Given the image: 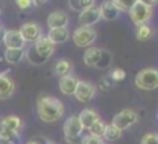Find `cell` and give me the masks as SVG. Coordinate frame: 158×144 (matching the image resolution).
<instances>
[{
  "mask_svg": "<svg viewBox=\"0 0 158 144\" xmlns=\"http://www.w3.org/2000/svg\"><path fill=\"white\" fill-rule=\"evenodd\" d=\"M2 42L6 46V49H24V46H25V40L22 39L18 29L4 31Z\"/></svg>",
  "mask_w": 158,
  "mask_h": 144,
  "instance_id": "obj_10",
  "label": "cell"
},
{
  "mask_svg": "<svg viewBox=\"0 0 158 144\" xmlns=\"http://www.w3.org/2000/svg\"><path fill=\"white\" fill-rule=\"evenodd\" d=\"M74 96L79 103H83V104L90 103L96 96L94 84H92L90 82H86V80H78V84H77V89H75Z\"/></svg>",
  "mask_w": 158,
  "mask_h": 144,
  "instance_id": "obj_9",
  "label": "cell"
},
{
  "mask_svg": "<svg viewBox=\"0 0 158 144\" xmlns=\"http://www.w3.org/2000/svg\"><path fill=\"white\" fill-rule=\"evenodd\" d=\"M97 39V32L93 28L79 27L72 33V40L78 47H89Z\"/></svg>",
  "mask_w": 158,
  "mask_h": 144,
  "instance_id": "obj_6",
  "label": "cell"
},
{
  "mask_svg": "<svg viewBox=\"0 0 158 144\" xmlns=\"http://www.w3.org/2000/svg\"><path fill=\"white\" fill-rule=\"evenodd\" d=\"M154 35V31H153V27L148 24H143V25H139L136 29V38L139 40L144 42V40H148L151 39Z\"/></svg>",
  "mask_w": 158,
  "mask_h": 144,
  "instance_id": "obj_22",
  "label": "cell"
},
{
  "mask_svg": "<svg viewBox=\"0 0 158 144\" xmlns=\"http://www.w3.org/2000/svg\"><path fill=\"white\" fill-rule=\"evenodd\" d=\"M77 84H78V78L74 75H67L64 78H61L60 82H58L60 92L65 96H74Z\"/></svg>",
  "mask_w": 158,
  "mask_h": 144,
  "instance_id": "obj_13",
  "label": "cell"
},
{
  "mask_svg": "<svg viewBox=\"0 0 158 144\" xmlns=\"http://www.w3.org/2000/svg\"><path fill=\"white\" fill-rule=\"evenodd\" d=\"M71 71H72V63H69L68 60H60L54 65V73L57 76H60V78L71 75Z\"/></svg>",
  "mask_w": 158,
  "mask_h": 144,
  "instance_id": "obj_21",
  "label": "cell"
},
{
  "mask_svg": "<svg viewBox=\"0 0 158 144\" xmlns=\"http://www.w3.org/2000/svg\"><path fill=\"white\" fill-rule=\"evenodd\" d=\"M110 78H111L112 82H121V80H123V79L126 78V72L123 71V69H121V68H117V69L112 71V73L110 75Z\"/></svg>",
  "mask_w": 158,
  "mask_h": 144,
  "instance_id": "obj_28",
  "label": "cell"
},
{
  "mask_svg": "<svg viewBox=\"0 0 158 144\" xmlns=\"http://www.w3.org/2000/svg\"><path fill=\"white\" fill-rule=\"evenodd\" d=\"M112 3L118 8V11H129L133 4V2H123V0H114Z\"/></svg>",
  "mask_w": 158,
  "mask_h": 144,
  "instance_id": "obj_27",
  "label": "cell"
},
{
  "mask_svg": "<svg viewBox=\"0 0 158 144\" xmlns=\"http://www.w3.org/2000/svg\"><path fill=\"white\" fill-rule=\"evenodd\" d=\"M69 7H71V10L74 11H83L86 7H89V6L94 4V2H92V0H71V2H68Z\"/></svg>",
  "mask_w": 158,
  "mask_h": 144,
  "instance_id": "obj_25",
  "label": "cell"
},
{
  "mask_svg": "<svg viewBox=\"0 0 158 144\" xmlns=\"http://www.w3.org/2000/svg\"><path fill=\"white\" fill-rule=\"evenodd\" d=\"M25 57L24 49H6L4 51V60L8 64H18Z\"/></svg>",
  "mask_w": 158,
  "mask_h": 144,
  "instance_id": "obj_20",
  "label": "cell"
},
{
  "mask_svg": "<svg viewBox=\"0 0 158 144\" xmlns=\"http://www.w3.org/2000/svg\"><path fill=\"white\" fill-rule=\"evenodd\" d=\"M3 35H4V29H3L2 25H0V42H2V39H3Z\"/></svg>",
  "mask_w": 158,
  "mask_h": 144,
  "instance_id": "obj_33",
  "label": "cell"
},
{
  "mask_svg": "<svg viewBox=\"0 0 158 144\" xmlns=\"http://www.w3.org/2000/svg\"><path fill=\"white\" fill-rule=\"evenodd\" d=\"M69 22V17L65 11H53L47 17V27L50 29H57V28H67Z\"/></svg>",
  "mask_w": 158,
  "mask_h": 144,
  "instance_id": "obj_12",
  "label": "cell"
},
{
  "mask_svg": "<svg viewBox=\"0 0 158 144\" xmlns=\"http://www.w3.org/2000/svg\"><path fill=\"white\" fill-rule=\"evenodd\" d=\"M110 64H111V54H110L108 51H106V50H101V57L96 67L100 69H106Z\"/></svg>",
  "mask_w": 158,
  "mask_h": 144,
  "instance_id": "obj_26",
  "label": "cell"
},
{
  "mask_svg": "<svg viewBox=\"0 0 158 144\" xmlns=\"http://www.w3.org/2000/svg\"><path fill=\"white\" fill-rule=\"evenodd\" d=\"M46 144H56V143H53V142H47Z\"/></svg>",
  "mask_w": 158,
  "mask_h": 144,
  "instance_id": "obj_35",
  "label": "cell"
},
{
  "mask_svg": "<svg viewBox=\"0 0 158 144\" xmlns=\"http://www.w3.org/2000/svg\"><path fill=\"white\" fill-rule=\"evenodd\" d=\"M18 31H19V33H21L22 39L25 40V43H27V42L35 43L42 36V28L39 27L36 22H27V24L21 25V28H19Z\"/></svg>",
  "mask_w": 158,
  "mask_h": 144,
  "instance_id": "obj_11",
  "label": "cell"
},
{
  "mask_svg": "<svg viewBox=\"0 0 158 144\" xmlns=\"http://www.w3.org/2000/svg\"><path fill=\"white\" fill-rule=\"evenodd\" d=\"M15 83L10 76L0 75V100H7L14 94Z\"/></svg>",
  "mask_w": 158,
  "mask_h": 144,
  "instance_id": "obj_14",
  "label": "cell"
},
{
  "mask_svg": "<svg viewBox=\"0 0 158 144\" xmlns=\"http://www.w3.org/2000/svg\"><path fill=\"white\" fill-rule=\"evenodd\" d=\"M121 136H122V132L119 130L118 128H115L114 125H107L106 126V132H104V139L108 140V142H115V140L121 139Z\"/></svg>",
  "mask_w": 158,
  "mask_h": 144,
  "instance_id": "obj_24",
  "label": "cell"
},
{
  "mask_svg": "<svg viewBox=\"0 0 158 144\" xmlns=\"http://www.w3.org/2000/svg\"><path fill=\"white\" fill-rule=\"evenodd\" d=\"M140 144H158V136L157 133H147L143 136Z\"/></svg>",
  "mask_w": 158,
  "mask_h": 144,
  "instance_id": "obj_29",
  "label": "cell"
},
{
  "mask_svg": "<svg viewBox=\"0 0 158 144\" xmlns=\"http://www.w3.org/2000/svg\"><path fill=\"white\" fill-rule=\"evenodd\" d=\"M78 21L79 25L85 28H92L94 24H97L100 21V8H98V6H96L94 3V4L86 7L83 11H81Z\"/></svg>",
  "mask_w": 158,
  "mask_h": 144,
  "instance_id": "obj_8",
  "label": "cell"
},
{
  "mask_svg": "<svg viewBox=\"0 0 158 144\" xmlns=\"http://www.w3.org/2000/svg\"><path fill=\"white\" fill-rule=\"evenodd\" d=\"M47 38L53 44H63L69 39V32L67 28H57V29H50L47 33Z\"/></svg>",
  "mask_w": 158,
  "mask_h": 144,
  "instance_id": "obj_18",
  "label": "cell"
},
{
  "mask_svg": "<svg viewBox=\"0 0 158 144\" xmlns=\"http://www.w3.org/2000/svg\"><path fill=\"white\" fill-rule=\"evenodd\" d=\"M106 126H107V123L104 122V121L98 119V121H96V122L93 123L89 129H87V130H89L90 136H94V137L101 139V137L104 136V132H106Z\"/></svg>",
  "mask_w": 158,
  "mask_h": 144,
  "instance_id": "obj_23",
  "label": "cell"
},
{
  "mask_svg": "<svg viewBox=\"0 0 158 144\" xmlns=\"http://www.w3.org/2000/svg\"><path fill=\"white\" fill-rule=\"evenodd\" d=\"M136 122H137V114L133 111V109L126 108V109H122L121 112H118V114L115 115L112 122H111V125H114L115 128H118L121 132H122V130H125V129L133 126Z\"/></svg>",
  "mask_w": 158,
  "mask_h": 144,
  "instance_id": "obj_7",
  "label": "cell"
},
{
  "mask_svg": "<svg viewBox=\"0 0 158 144\" xmlns=\"http://www.w3.org/2000/svg\"><path fill=\"white\" fill-rule=\"evenodd\" d=\"M128 13L131 15L132 22L139 27V25L147 24L151 19V17H153V7L148 6L143 0H136V2H133V4H132L131 10Z\"/></svg>",
  "mask_w": 158,
  "mask_h": 144,
  "instance_id": "obj_3",
  "label": "cell"
},
{
  "mask_svg": "<svg viewBox=\"0 0 158 144\" xmlns=\"http://www.w3.org/2000/svg\"><path fill=\"white\" fill-rule=\"evenodd\" d=\"M27 144H39V143L36 142V140H31V142H28Z\"/></svg>",
  "mask_w": 158,
  "mask_h": 144,
  "instance_id": "obj_34",
  "label": "cell"
},
{
  "mask_svg": "<svg viewBox=\"0 0 158 144\" xmlns=\"http://www.w3.org/2000/svg\"><path fill=\"white\" fill-rule=\"evenodd\" d=\"M100 87L103 90H110L112 87V80L110 76H107V78H103L100 80Z\"/></svg>",
  "mask_w": 158,
  "mask_h": 144,
  "instance_id": "obj_32",
  "label": "cell"
},
{
  "mask_svg": "<svg viewBox=\"0 0 158 144\" xmlns=\"http://www.w3.org/2000/svg\"><path fill=\"white\" fill-rule=\"evenodd\" d=\"M101 57V49L98 47H90L83 54V63L87 67H96Z\"/></svg>",
  "mask_w": 158,
  "mask_h": 144,
  "instance_id": "obj_19",
  "label": "cell"
},
{
  "mask_svg": "<svg viewBox=\"0 0 158 144\" xmlns=\"http://www.w3.org/2000/svg\"><path fill=\"white\" fill-rule=\"evenodd\" d=\"M15 4L18 6V8H21V10H29L33 6H38V3L31 2V0H17Z\"/></svg>",
  "mask_w": 158,
  "mask_h": 144,
  "instance_id": "obj_30",
  "label": "cell"
},
{
  "mask_svg": "<svg viewBox=\"0 0 158 144\" xmlns=\"http://www.w3.org/2000/svg\"><path fill=\"white\" fill-rule=\"evenodd\" d=\"M54 53V44L49 40L47 36L42 35L33 46L25 53V57L32 64H43L47 58H50Z\"/></svg>",
  "mask_w": 158,
  "mask_h": 144,
  "instance_id": "obj_2",
  "label": "cell"
},
{
  "mask_svg": "<svg viewBox=\"0 0 158 144\" xmlns=\"http://www.w3.org/2000/svg\"><path fill=\"white\" fill-rule=\"evenodd\" d=\"M98 8H100V18L106 21H114L119 15V11L112 2H104L101 6H98Z\"/></svg>",
  "mask_w": 158,
  "mask_h": 144,
  "instance_id": "obj_17",
  "label": "cell"
},
{
  "mask_svg": "<svg viewBox=\"0 0 158 144\" xmlns=\"http://www.w3.org/2000/svg\"><path fill=\"white\" fill-rule=\"evenodd\" d=\"M78 119H79V122H81L82 128H83V130H85V129H89L96 121L100 119V117H98V114L94 111V109L85 108V109H82L81 114L78 115Z\"/></svg>",
  "mask_w": 158,
  "mask_h": 144,
  "instance_id": "obj_16",
  "label": "cell"
},
{
  "mask_svg": "<svg viewBox=\"0 0 158 144\" xmlns=\"http://www.w3.org/2000/svg\"><path fill=\"white\" fill-rule=\"evenodd\" d=\"M38 115L43 122L54 123L64 115V105L61 100L53 96H40L38 98Z\"/></svg>",
  "mask_w": 158,
  "mask_h": 144,
  "instance_id": "obj_1",
  "label": "cell"
},
{
  "mask_svg": "<svg viewBox=\"0 0 158 144\" xmlns=\"http://www.w3.org/2000/svg\"><path fill=\"white\" fill-rule=\"evenodd\" d=\"M0 128L8 132H14V133H19L22 128V119L17 115H8V117L3 118L0 121Z\"/></svg>",
  "mask_w": 158,
  "mask_h": 144,
  "instance_id": "obj_15",
  "label": "cell"
},
{
  "mask_svg": "<svg viewBox=\"0 0 158 144\" xmlns=\"http://www.w3.org/2000/svg\"><path fill=\"white\" fill-rule=\"evenodd\" d=\"M135 83L139 89L151 92L158 87V71L156 68H144L142 69L135 78Z\"/></svg>",
  "mask_w": 158,
  "mask_h": 144,
  "instance_id": "obj_4",
  "label": "cell"
},
{
  "mask_svg": "<svg viewBox=\"0 0 158 144\" xmlns=\"http://www.w3.org/2000/svg\"><path fill=\"white\" fill-rule=\"evenodd\" d=\"M81 144H104V143H103V140L98 139V137H94V136L87 134V136L82 137Z\"/></svg>",
  "mask_w": 158,
  "mask_h": 144,
  "instance_id": "obj_31",
  "label": "cell"
},
{
  "mask_svg": "<svg viewBox=\"0 0 158 144\" xmlns=\"http://www.w3.org/2000/svg\"><path fill=\"white\" fill-rule=\"evenodd\" d=\"M64 130V137L68 143L71 144H78L82 140V133H83V128H82L81 122H79L77 115L67 118L63 126Z\"/></svg>",
  "mask_w": 158,
  "mask_h": 144,
  "instance_id": "obj_5",
  "label": "cell"
}]
</instances>
